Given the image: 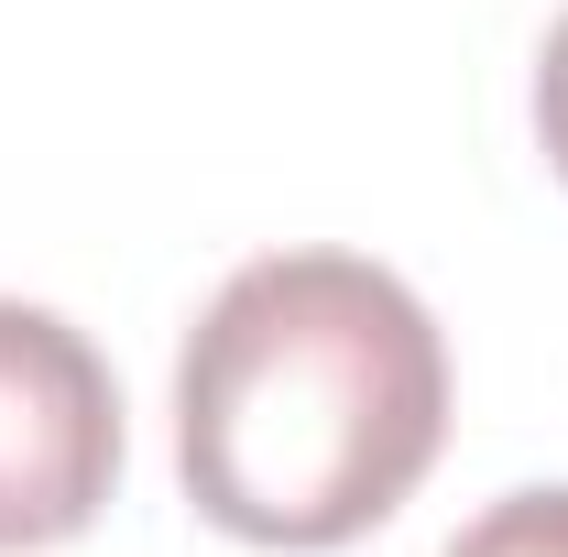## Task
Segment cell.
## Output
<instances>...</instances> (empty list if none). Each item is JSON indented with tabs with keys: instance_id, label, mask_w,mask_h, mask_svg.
Wrapping results in <instances>:
<instances>
[{
	"instance_id": "6da1fadb",
	"label": "cell",
	"mask_w": 568,
	"mask_h": 557,
	"mask_svg": "<svg viewBox=\"0 0 568 557\" xmlns=\"http://www.w3.org/2000/svg\"><path fill=\"white\" fill-rule=\"evenodd\" d=\"M448 448V340L361 252H263L175 350V470L241 547H351Z\"/></svg>"
},
{
	"instance_id": "7a4b0ae2",
	"label": "cell",
	"mask_w": 568,
	"mask_h": 557,
	"mask_svg": "<svg viewBox=\"0 0 568 557\" xmlns=\"http://www.w3.org/2000/svg\"><path fill=\"white\" fill-rule=\"evenodd\" d=\"M121 492V383L88 328L0 295V557L67 547Z\"/></svg>"
},
{
	"instance_id": "277c9868",
	"label": "cell",
	"mask_w": 568,
	"mask_h": 557,
	"mask_svg": "<svg viewBox=\"0 0 568 557\" xmlns=\"http://www.w3.org/2000/svg\"><path fill=\"white\" fill-rule=\"evenodd\" d=\"M536 142H547V164L568 186V11L547 22V55H536Z\"/></svg>"
},
{
	"instance_id": "3957f363",
	"label": "cell",
	"mask_w": 568,
	"mask_h": 557,
	"mask_svg": "<svg viewBox=\"0 0 568 557\" xmlns=\"http://www.w3.org/2000/svg\"><path fill=\"white\" fill-rule=\"evenodd\" d=\"M448 557H568V482H536V492H503L493 514H470Z\"/></svg>"
}]
</instances>
